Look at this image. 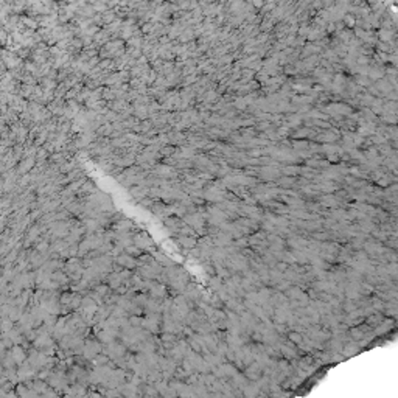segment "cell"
I'll return each instance as SVG.
<instances>
[{"label":"cell","mask_w":398,"mask_h":398,"mask_svg":"<svg viewBox=\"0 0 398 398\" xmlns=\"http://www.w3.org/2000/svg\"><path fill=\"white\" fill-rule=\"evenodd\" d=\"M118 263L123 264V266H128V268H132V266H135L137 261H134V258L129 257V255H121V257H118L117 258Z\"/></svg>","instance_id":"cell-3"},{"label":"cell","mask_w":398,"mask_h":398,"mask_svg":"<svg viewBox=\"0 0 398 398\" xmlns=\"http://www.w3.org/2000/svg\"><path fill=\"white\" fill-rule=\"evenodd\" d=\"M100 351V345L97 342H94V341H89L87 344H86V356H94V355H97Z\"/></svg>","instance_id":"cell-2"},{"label":"cell","mask_w":398,"mask_h":398,"mask_svg":"<svg viewBox=\"0 0 398 398\" xmlns=\"http://www.w3.org/2000/svg\"><path fill=\"white\" fill-rule=\"evenodd\" d=\"M381 320V317L380 316H372V317H369V323H372V322H380Z\"/></svg>","instance_id":"cell-8"},{"label":"cell","mask_w":398,"mask_h":398,"mask_svg":"<svg viewBox=\"0 0 398 398\" xmlns=\"http://www.w3.org/2000/svg\"><path fill=\"white\" fill-rule=\"evenodd\" d=\"M351 334H353L355 339H361V337H362V331H359V330H351Z\"/></svg>","instance_id":"cell-7"},{"label":"cell","mask_w":398,"mask_h":398,"mask_svg":"<svg viewBox=\"0 0 398 398\" xmlns=\"http://www.w3.org/2000/svg\"><path fill=\"white\" fill-rule=\"evenodd\" d=\"M134 241H135V244H137V247H138V249H146V247H149L151 244H152V241H151L145 233L140 235V236H137Z\"/></svg>","instance_id":"cell-1"},{"label":"cell","mask_w":398,"mask_h":398,"mask_svg":"<svg viewBox=\"0 0 398 398\" xmlns=\"http://www.w3.org/2000/svg\"><path fill=\"white\" fill-rule=\"evenodd\" d=\"M291 341H294V342H298V344H300V342H302V336H300V334H297V333H291Z\"/></svg>","instance_id":"cell-6"},{"label":"cell","mask_w":398,"mask_h":398,"mask_svg":"<svg viewBox=\"0 0 398 398\" xmlns=\"http://www.w3.org/2000/svg\"><path fill=\"white\" fill-rule=\"evenodd\" d=\"M181 243L184 244V247H190V246H195V240H191V238H188V240H185V238H181Z\"/></svg>","instance_id":"cell-5"},{"label":"cell","mask_w":398,"mask_h":398,"mask_svg":"<svg viewBox=\"0 0 398 398\" xmlns=\"http://www.w3.org/2000/svg\"><path fill=\"white\" fill-rule=\"evenodd\" d=\"M390 327H392V320L383 322V325H381V327H380V328L376 330V333H378V334H381V333H386V331H387V330H389Z\"/></svg>","instance_id":"cell-4"}]
</instances>
